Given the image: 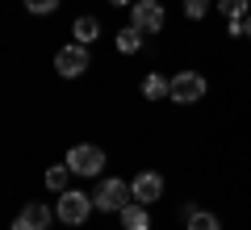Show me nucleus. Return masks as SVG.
Here are the masks:
<instances>
[{
    "instance_id": "nucleus-1",
    "label": "nucleus",
    "mask_w": 251,
    "mask_h": 230,
    "mask_svg": "<svg viewBox=\"0 0 251 230\" xmlns=\"http://www.w3.org/2000/svg\"><path fill=\"white\" fill-rule=\"evenodd\" d=\"M67 168H72L75 176H100V172H105V151L80 142V147L67 151Z\"/></svg>"
},
{
    "instance_id": "nucleus-2",
    "label": "nucleus",
    "mask_w": 251,
    "mask_h": 230,
    "mask_svg": "<svg viewBox=\"0 0 251 230\" xmlns=\"http://www.w3.org/2000/svg\"><path fill=\"white\" fill-rule=\"evenodd\" d=\"M54 67H59V76H67V80L84 76V71H88V46H84V42H67V46H59V54H54Z\"/></svg>"
},
{
    "instance_id": "nucleus-3",
    "label": "nucleus",
    "mask_w": 251,
    "mask_h": 230,
    "mask_svg": "<svg viewBox=\"0 0 251 230\" xmlns=\"http://www.w3.org/2000/svg\"><path fill=\"white\" fill-rule=\"evenodd\" d=\"M97 209H105V213H122L126 209V201H134V193H130V184L126 180H105V184L97 188Z\"/></svg>"
},
{
    "instance_id": "nucleus-4",
    "label": "nucleus",
    "mask_w": 251,
    "mask_h": 230,
    "mask_svg": "<svg viewBox=\"0 0 251 230\" xmlns=\"http://www.w3.org/2000/svg\"><path fill=\"white\" fill-rule=\"evenodd\" d=\"M92 197H84V193H75V188H67V193H59V222H67V226H80L84 218H88V209H92Z\"/></svg>"
},
{
    "instance_id": "nucleus-5",
    "label": "nucleus",
    "mask_w": 251,
    "mask_h": 230,
    "mask_svg": "<svg viewBox=\"0 0 251 230\" xmlns=\"http://www.w3.org/2000/svg\"><path fill=\"white\" fill-rule=\"evenodd\" d=\"M163 4L159 0H134V9H130V26H138L143 34H159L163 29Z\"/></svg>"
},
{
    "instance_id": "nucleus-6",
    "label": "nucleus",
    "mask_w": 251,
    "mask_h": 230,
    "mask_svg": "<svg viewBox=\"0 0 251 230\" xmlns=\"http://www.w3.org/2000/svg\"><path fill=\"white\" fill-rule=\"evenodd\" d=\"M205 97V76H197V71H180V76H172V101L176 105H193V101Z\"/></svg>"
},
{
    "instance_id": "nucleus-7",
    "label": "nucleus",
    "mask_w": 251,
    "mask_h": 230,
    "mask_svg": "<svg viewBox=\"0 0 251 230\" xmlns=\"http://www.w3.org/2000/svg\"><path fill=\"white\" fill-rule=\"evenodd\" d=\"M130 193H134V201L155 205L163 197V176H159V172H138V176L130 180Z\"/></svg>"
},
{
    "instance_id": "nucleus-8",
    "label": "nucleus",
    "mask_w": 251,
    "mask_h": 230,
    "mask_svg": "<svg viewBox=\"0 0 251 230\" xmlns=\"http://www.w3.org/2000/svg\"><path fill=\"white\" fill-rule=\"evenodd\" d=\"M50 218H54V213L46 209V205H25V209L13 218V230H46Z\"/></svg>"
},
{
    "instance_id": "nucleus-9",
    "label": "nucleus",
    "mask_w": 251,
    "mask_h": 230,
    "mask_svg": "<svg viewBox=\"0 0 251 230\" xmlns=\"http://www.w3.org/2000/svg\"><path fill=\"white\" fill-rule=\"evenodd\" d=\"M122 226L126 230H151V213H147V205L143 201H130L122 209Z\"/></svg>"
},
{
    "instance_id": "nucleus-10",
    "label": "nucleus",
    "mask_w": 251,
    "mask_h": 230,
    "mask_svg": "<svg viewBox=\"0 0 251 230\" xmlns=\"http://www.w3.org/2000/svg\"><path fill=\"white\" fill-rule=\"evenodd\" d=\"M143 97H147V101H159V97H172V80H163L159 71H151V76H147V80H143Z\"/></svg>"
},
{
    "instance_id": "nucleus-11",
    "label": "nucleus",
    "mask_w": 251,
    "mask_h": 230,
    "mask_svg": "<svg viewBox=\"0 0 251 230\" xmlns=\"http://www.w3.org/2000/svg\"><path fill=\"white\" fill-rule=\"evenodd\" d=\"M72 34H75V42H84V46H88V42H97L100 21H97V17H80V21L72 26Z\"/></svg>"
},
{
    "instance_id": "nucleus-12",
    "label": "nucleus",
    "mask_w": 251,
    "mask_h": 230,
    "mask_svg": "<svg viewBox=\"0 0 251 230\" xmlns=\"http://www.w3.org/2000/svg\"><path fill=\"white\" fill-rule=\"evenodd\" d=\"M138 46H143V29H138V26H130V29L117 34V51H122V54H134Z\"/></svg>"
},
{
    "instance_id": "nucleus-13",
    "label": "nucleus",
    "mask_w": 251,
    "mask_h": 230,
    "mask_svg": "<svg viewBox=\"0 0 251 230\" xmlns=\"http://www.w3.org/2000/svg\"><path fill=\"white\" fill-rule=\"evenodd\" d=\"M188 230H222V222L205 209H188Z\"/></svg>"
},
{
    "instance_id": "nucleus-14",
    "label": "nucleus",
    "mask_w": 251,
    "mask_h": 230,
    "mask_svg": "<svg viewBox=\"0 0 251 230\" xmlns=\"http://www.w3.org/2000/svg\"><path fill=\"white\" fill-rule=\"evenodd\" d=\"M218 9H222L226 21H234V17H247L251 13V0H218Z\"/></svg>"
},
{
    "instance_id": "nucleus-15",
    "label": "nucleus",
    "mask_w": 251,
    "mask_h": 230,
    "mask_svg": "<svg viewBox=\"0 0 251 230\" xmlns=\"http://www.w3.org/2000/svg\"><path fill=\"white\" fill-rule=\"evenodd\" d=\"M67 176H72V168H67V163H63V168H50V172H46V188L67 193Z\"/></svg>"
},
{
    "instance_id": "nucleus-16",
    "label": "nucleus",
    "mask_w": 251,
    "mask_h": 230,
    "mask_svg": "<svg viewBox=\"0 0 251 230\" xmlns=\"http://www.w3.org/2000/svg\"><path fill=\"white\" fill-rule=\"evenodd\" d=\"M59 4H63V0H25V9H29V13H38V17H42V13H54Z\"/></svg>"
},
{
    "instance_id": "nucleus-17",
    "label": "nucleus",
    "mask_w": 251,
    "mask_h": 230,
    "mask_svg": "<svg viewBox=\"0 0 251 230\" xmlns=\"http://www.w3.org/2000/svg\"><path fill=\"white\" fill-rule=\"evenodd\" d=\"M184 13H188L193 21H201V17L209 13V0H184Z\"/></svg>"
},
{
    "instance_id": "nucleus-18",
    "label": "nucleus",
    "mask_w": 251,
    "mask_h": 230,
    "mask_svg": "<svg viewBox=\"0 0 251 230\" xmlns=\"http://www.w3.org/2000/svg\"><path fill=\"white\" fill-rule=\"evenodd\" d=\"M243 21H247V38H251V13H247V17H243Z\"/></svg>"
},
{
    "instance_id": "nucleus-19",
    "label": "nucleus",
    "mask_w": 251,
    "mask_h": 230,
    "mask_svg": "<svg viewBox=\"0 0 251 230\" xmlns=\"http://www.w3.org/2000/svg\"><path fill=\"white\" fill-rule=\"evenodd\" d=\"M109 4H126V0H109Z\"/></svg>"
}]
</instances>
